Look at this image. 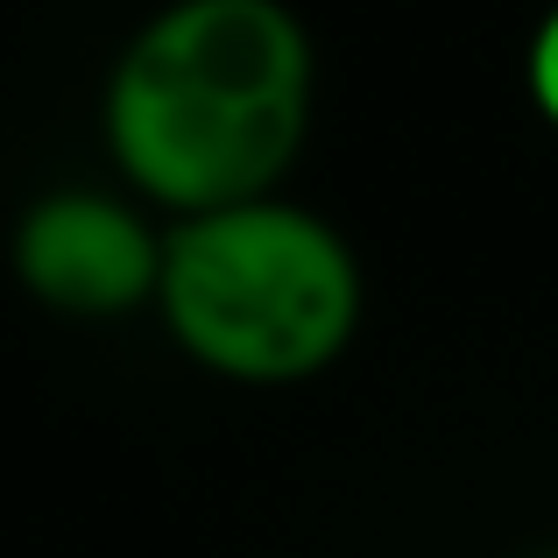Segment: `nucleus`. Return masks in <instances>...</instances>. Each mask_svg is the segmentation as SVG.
<instances>
[{"instance_id": "nucleus-3", "label": "nucleus", "mask_w": 558, "mask_h": 558, "mask_svg": "<svg viewBox=\"0 0 558 558\" xmlns=\"http://www.w3.org/2000/svg\"><path fill=\"white\" fill-rule=\"evenodd\" d=\"M8 269L57 318H128L156 304L163 227L135 198L99 184H57L22 205L8 233Z\"/></svg>"}, {"instance_id": "nucleus-2", "label": "nucleus", "mask_w": 558, "mask_h": 558, "mask_svg": "<svg viewBox=\"0 0 558 558\" xmlns=\"http://www.w3.org/2000/svg\"><path fill=\"white\" fill-rule=\"evenodd\" d=\"M156 318L184 361L219 381H312L347 354L361 326V262L332 219L269 191L170 219Z\"/></svg>"}, {"instance_id": "nucleus-1", "label": "nucleus", "mask_w": 558, "mask_h": 558, "mask_svg": "<svg viewBox=\"0 0 558 558\" xmlns=\"http://www.w3.org/2000/svg\"><path fill=\"white\" fill-rule=\"evenodd\" d=\"M318 57L283 0H163L121 43L99 135L170 219L269 198L312 128Z\"/></svg>"}, {"instance_id": "nucleus-4", "label": "nucleus", "mask_w": 558, "mask_h": 558, "mask_svg": "<svg viewBox=\"0 0 558 558\" xmlns=\"http://www.w3.org/2000/svg\"><path fill=\"white\" fill-rule=\"evenodd\" d=\"M531 93H537V113L558 128V8L545 14V28L531 43Z\"/></svg>"}]
</instances>
